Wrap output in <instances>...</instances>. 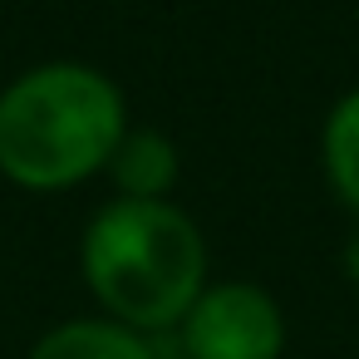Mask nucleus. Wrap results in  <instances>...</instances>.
<instances>
[{
  "instance_id": "obj_7",
  "label": "nucleus",
  "mask_w": 359,
  "mask_h": 359,
  "mask_svg": "<svg viewBox=\"0 0 359 359\" xmlns=\"http://www.w3.org/2000/svg\"><path fill=\"white\" fill-rule=\"evenodd\" d=\"M344 276H349V280H359V231L344 241Z\"/></svg>"
},
{
  "instance_id": "obj_4",
  "label": "nucleus",
  "mask_w": 359,
  "mask_h": 359,
  "mask_svg": "<svg viewBox=\"0 0 359 359\" xmlns=\"http://www.w3.org/2000/svg\"><path fill=\"white\" fill-rule=\"evenodd\" d=\"M109 172L118 182V197L168 202V187L177 182V148L158 128H128L109 158Z\"/></svg>"
},
{
  "instance_id": "obj_6",
  "label": "nucleus",
  "mask_w": 359,
  "mask_h": 359,
  "mask_svg": "<svg viewBox=\"0 0 359 359\" xmlns=\"http://www.w3.org/2000/svg\"><path fill=\"white\" fill-rule=\"evenodd\" d=\"M320 163H325V177L339 192V202L359 212V89L334 99V109L325 114Z\"/></svg>"
},
{
  "instance_id": "obj_5",
  "label": "nucleus",
  "mask_w": 359,
  "mask_h": 359,
  "mask_svg": "<svg viewBox=\"0 0 359 359\" xmlns=\"http://www.w3.org/2000/svg\"><path fill=\"white\" fill-rule=\"evenodd\" d=\"M30 359H158V349L118 320H65L35 339Z\"/></svg>"
},
{
  "instance_id": "obj_3",
  "label": "nucleus",
  "mask_w": 359,
  "mask_h": 359,
  "mask_svg": "<svg viewBox=\"0 0 359 359\" xmlns=\"http://www.w3.org/2000/svg\"><path fill=\"white\" fill-rule=\"evenodd\" d=\"M177 330L187 359H280L285 349V315L251 280L207 285Z\"/></svg>"
},
{
  "instance_id": "obj_1",
  "label": "nucleus",
  "mask_w": 359,
  "mask_h": 359,
  "mask_svg": "<svg viewBox=\"0 0 359 359\" xmlns=\"http://www.w3.org/2000/svg\"><path fill=\"white\" fill-rule=\"evenodd\" d=\"M128 133L123 89L79 60H50L0 89V172L25 192H65L109 168Z\"/></svg>"
},
{
  "instance_id": "obj_2",
  "label": "nucleus",
  "mask_w": 359,
  "mask_h": 359,
  "mask_svg": "<svg viewBox=\"0 0 359 359\" xmlns=\"http://www.w3.org/2000/svg\"><path fill=\"white\" fill-rule=\"evenodd\" d=\"M79 266L109 320L128 330H168L207 290V241L172 202L114 197L79 241Z\"/></svg>"
}]
</instances>
